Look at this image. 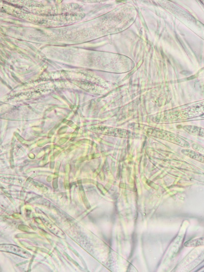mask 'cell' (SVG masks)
Returning <instances> with one entry per match:
<instances>
[{
	"label": "cell",
	"instance_id": "6da1fadb",
	"mask_svg": "<svg viewBox=\"0 0 204 272\" xmlns=\"http://www.w3.org/2000/svg\"><path fill=\"white\" fill-rule=\"evenodd\" d=\"M185 245L187 246H197L204 245V237L187 241Z\"/></svg>",
	"mask_w": 204,
	"mask_h": 272
}]
</instances>
